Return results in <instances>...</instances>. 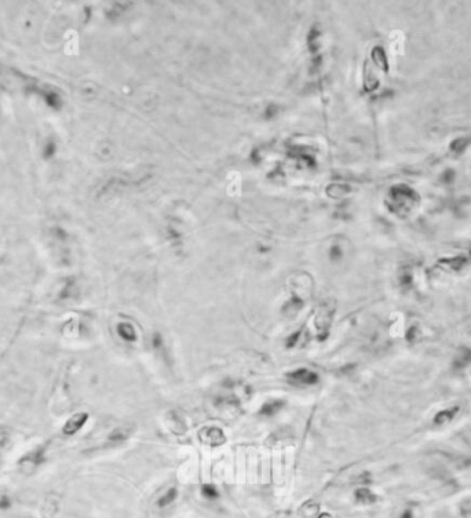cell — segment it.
I'll return each instance as SVG.
<instances>
[{
	"label": "cell",
	"instance_id": "5b68a950",
	"mask_svg": "<svg viewBox=\"0 0 471 518\" xmlns=\"http://www.w3.org/2000/svg\"><path fill=\"white\" fill-rule=\"evenodd\" d=\"M132 427H128V426H122V427H117V429H114L110 434H109V437H108V440L110 441V443H123V441H126L127 438L130 437L131 434H132Z\"/></svg>",
	"mask_w": 471,
	"mask_h": 518
},
{
	"label": "cell",
	"instance_id": "ac0fdd59",
	"mask_svg": "<svg viewBox=\"0 0 471 518\" xmlns=\"http://www.w3.org/2000/svg\"><path fill=\"white\" fill-rule=\"evenodd\" d=\"M399 518H414V514H412V511L411 510H405L401 514V517Z\"/></svg>",
	"mask_w": 471,
	"mask_h": 518
},
{
	"label": "cell",
	"instance_id": "277c9868",
	"mask_svg": "<svg viewBox=\"0 0 471 518\" xmlns=\"http://www.w3.org/2000/svg\"><path fill=\"white\" fill-rule=\"evenodd\" d=\"M87 421H89V413L87 412L74 413L65 422V425L62 427V433L65 436H73L86 425Z\"/></svg>",
	"mask_w": 471,
	"mask_h": 518
},
{
	"label": "cell",
	"instance_id": "ba28073f",
	"mask_svg": "<svg viewBox=\"0 0 471 518\" xmlns=\"http://www.w3.org/2000/svg\"><path fill=\"white\" fill-rule=\"evenodd\" d=\"M354 496H356V500L362 503V504H371V503H374L376 500V496L368 488H358Z\"/></svg>",
	"mask_w": 471,
	"mask_h": 518
},
{
	"label": "cell",
	"instance_id": "3957f363",
	"mask_svg": "<svg viewBox=\"0 0 471 518\" xmlns=\"http://www.w3.org/2000/svg\"><path fill=\"white\" fill-rule=\"evenodd\" d=\"M199 438H200L201 443L212 446L222 445V444L226 443V437H225L223 431H222L219 427H214V426H211V427H204V429L200 430Z\"/></svg>",
	"mask_w": 471,
	"mask_h": 518
},
{
	"label": "cell",
	"instance_id": "8fae6325",
	"mask_svg": "<svg viewBox=\"0 0 471 518\" xmlns=\"http://www.w3.org/2000/svg\"><path fill=\"white\" fill-rule=\"evenodd\" d=\"M470 363H471V350H469V349H463V350H462V353L456 357L455 367L456 368H464L466 365H469Z\"/></svg>",
	"mask_w": 471,
	"mask_h": 518
},
{
	"label": "cell",
	"instance_id": "6da1fadb",
	"mask_svg": "<svg viewBox=\"0 0 471 518\" xmlns=\"http://www.w3.org/2000/svg\"><path fill=\"white\" fill-rule=\"evenodd\" d=\"M43 459H44V449L43 448H36L32 452L26 453L22 459H19L18 466H19V469L24 474H31L40 466Z\"/></svg>",
	"mask_w": 471,
	"mask_h": 518
},
{
	"label": "cell",
	"instance_id": "4fadbf2b",
	"mask_svg": "<svg viewBox=\"0 0 471 518\" xmlns=\"http://www.w3.org/2000/svg\"><path fill=\"white\" fill-rule=\"evenodd\" d=\"M7 440H8V433L6 431V430L3 429V427H0V453H1V451L4 449Z\"/></svg>",
	"mask_w": 471,
	"mask_h": 518
},
{
	"label": "cell",
	"instance_id": "8992f818",
	"mask_svg": "<svg viewBox=\"0 0 471 518\" xmlns=\"http://www.w3.org/2000/svg\"><path fill=\"white\" fill-rule=\"evenodd\" d=\"M117 333L120 335V338L124 339L126 342H135L137 340V332L134 330V327L131 324L122 323L117 325Z\"/></svg>",
	"mask_w": 471,
	"mask_h": 518
},
{
	"label": "cell",
	"instance_id": "9c48e42d",
	"mask_svg": "<svg viewBox=\"0 0 471 518\" xmlns=\"http://www.w3.org/2000/svg\"><path fill=\"white\" fill-rule=\"evenodd\" d=\"M457 407H455V408H449V409H442V411H439L437 415H435V418H434V422H435V425H445V423H448V422H451L453 418H455V415L457 413Z\"/></svg>",
	"mask_w": 471,
	"mask_h": 518
},
{
	"label": "cell",
	"instance_id": "9a60e30c",
	"mask_svg": "<svg viewBox=\"0 0 471 518\" xmlns=\"http://www.w3.org/2000/svg\"><path fill=\"white\" fill-rule=\"evenodd\" d=\"M415 338H416V328H415V327H412V328H411V330L408 331V333H406V340L412 343V342L415 340Z\"/></svg>",
	"mask_w": 471,
	"mask_h": 518
},
{
	"label": "cell",
	"instance_id": "2e32d148",
	"mask_svg": "<svg viewBox=\"0 0 471 518\" xmlns=\"http://www.w3.org/2000/svg\"><path fill=\"white\" fill-rule=\"evenodd\" d=\"M298 336H299V332H296L292 338H290V339H288V342H287V346H288V348H292L293 345H295V342H296V339H298Z\"/></svg>",
	"mask_w": 471,
	"mask_h": 518
},
{
	"label": "cell",
	"instance_id": "7a4b0ae2",
	"mask_svg": "<svg viewBox=\"0 0 471 518\" xmlns=\"http://www.w3.org/2000/svg\"><path fill=\"white\" fill-rule=\"evenodd\" d=\"M288 381L291 382L295 386H301V388H305V386H313L318 382V375L313 371H310L308 368H301V370H296L293 372L288 373L287 375Z\"/></svg>",
	"mask_w": 471,
	"mask_h": 518
},
{
	"label": "cell",
	"instance_id": "30bf717a",
	"mask_svg": "<svg viewBox=\"0 0 471 518\" xmlns=\"http://www.w3.org/2000/svg\"><path fill=\"white\" fill-rule=\"evenodd\" d=\"M177 496H178L177 488H170V489L157 500V506H159V507H165V506H168V504L174 502V500L177 499Z\"/></svg>",
	"mask_w": 471,
	"mask_h": 518
},
{
	"label": "cell",
	"instance_id": "5bb4252c",
	"mask_svg": "<svg viewBox=\"0 0 471 518\" xmlns=\"http://www.w3.org/2000/svg\"><path fill=\"white\" fill-rule=\"evenodd\" d=\"M11 506V500L6 495H0V510H6Z\"/></svg>",
	"mask_w": 471,
	"mask_h": 518
},
{
	"label": "cell",
	"instance_id": "e0dca14e",
	"mask_svg": "<svg viewBox=\"0 0 471 518\" xmlns=\"http://www.w3.org/2000/svg\"><path fill=\"white\" fill-rule=\"evenodd\" d=\"M153 345H155V348H160V346H162V338H160V335L156 333L155 338H153Z\"/></svg>",
	"mask_w": 471,
	"mask_h": 518
},
{
	"label": "cell",
	"instance_id": "d6986e66",
	"mask_svg": "<svg viewBox=\"0 0 471 518\" xmlns=\"http://www.w3.org/2000/svg\"><path fill=\"white\" fill-rule=\"evenodd\" d=\"M463 517H464V518H471V510L464 511V513H463Z\"/></svg>",
	"mask_w": 471,
	"mask_h": 518
},
{
	"label": "cell",
	"instance_id": "7c38bea8",
	"mask_svg": "<svg viewBox=\"0 0 471 518\" xmlns=\"http://www.w3.org/2000/svg\"><path fill=\"white\" fill-rule=\"evenodd\" d=\"M201 492H203L204 498H207V499H210V500H212V499H217V498L219 496L218 491H217V488H215L214 485H210V484L203 485V488H201Z\"/></svg>",
	"mask_w": 471,
	"mask_h": 518
},
{
	"label": "cell",
	"instance_id": "52a82bcc",
	"mask_svg": "<svg viewBox=\"0 0 471 518\" xmlns=\"http://www.w3.org/2000/svg\"><path fill=\"white\" fill-rule=\"evenodd\" d=\"M284 404L285 403L283 400H272V401L266 403V404L260 408L259 413L260 415H263V416H272V415L278 412V411L284 407Z\"/></svg>",
	"mask_w": 471,
	"mask_h": 518
},
{
	"label": "cell",
	"instance_id": "ffe728a7",
	"mask_svg": "<svg viewBox=\"0 0 471 518\" xmlns=\"http://www.w3.org/2000/svg\"><path fill=\"white\" fill-rule=\"evenodd\" d=\"M318 518H332V517H331V514H328V513H323V514H320V517Z\"/></svg>",
	"mask_w": 471,
	"mask_h": 518
}]
</instances>
